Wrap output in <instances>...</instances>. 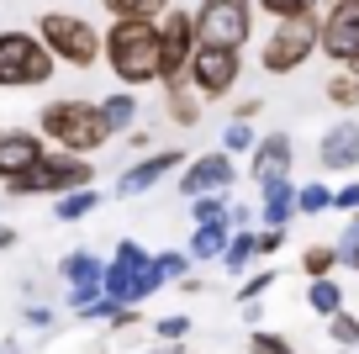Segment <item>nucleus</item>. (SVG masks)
Segmentation results:
<instances>
[{
  "label": "nucleus",
  "mask_w": 359,
  "mask_h": 354,
  "mask_svg": "<svg viewBox=\"0 0 359 354\" xmlns=\"http://www.w3.org/2000/svg\"><path fill=\"white\" fill-rule=\"evenodd\" d=\"M101 58L122 85H154L158 79V22L111 16V32L101 37Z\"/></svg>",
  "instance_id": "obj_1"
},
{
  "label": "nucleus",
  "mask_w": 359,
  "mask_h": 354,
  "mask_svg": "<svg viewBox=\"0 0 359 354\" xmlns=\"http://www.w3.org/2000/svg\"><path fill=\"white\" fill-rule=\"evenodd\" d=\"M158 286H164L158 259L143 254L133 238H122V244L111 249V265H101V296L111 301V307H137V301H148Z\"/></svg>",
  "instance_id": "obj_2"
},
{
  "label": "nucleus",
  "mask_w": 359,
  "mask_h": 354,
  "mask_svg": "<svg viewBox=\"0 0 359 354\" xmlns=\"http://www.w3.org/2000/svg\"><path fill=\"white\" fill-rule=\"evenodd\" d=\"M37 133L53 138L69 154H95V148L111 143V127H106L101 106H90V100H48L43 117H37Z\"/></svg>",
  "instance_id": "obj_3"
},
{
  "label": "nucleus",
  "mask_w": 359,
  "mask_h": 354,
  "mask_svg": "<svg viewBox=\"0 0 359 354\" xmlns=\"http://www.w3.org/2000/svg\"><path fill=\"white\" fill-rule=\"evenodd\" d=\"M95 180V169H90L85 154H69V148H58V154H37V164L27 169V175L6 180V190L11 196H64V190H79Z\"/></svg>",
  "instance_id": "obj_4"
},
{
  "label": "nucleus",
  "mask_w": 359,
  "mask_h": 354,
  "mask_svg": "<svg viewBox=\"0 0 359 354\" xmlns=\"http://www.w3.org/2000/svg\"><path fill=\"white\" fill-rule=\"evenodd\" d=\"M58 58L43 48L37 32H0V90H27L48 85Z\"/></svg>",
  "instance_id": "obj_5"
},
{
  "label": "nucleus",
  "mask_w": 359,
  "mask_h": 354,
  "mask_svg": "<svg viewBox=\"0 0 359 354\" xmlns=\"http://www.w3.org/2000/svg\"><path fill=\"white\" fill-rule=\"evenodd\" d=\"M37 37L43 48L58 58V64H74V69H90L101 58V32L85 22V16H69V11H48L37 22Z\"/></svg>",
  "instance_id": "obj_6"
},
{
  "label": "nucleus",
  "mask_w": 359,
  "mask_h": 354,
  "mask_svg": "<svg viewBox=\"0 0 359 354\" xmlns=\"http://www.w3.org/2000/svg\"><path fill=\"white\" fill-rule=\"evenodd\" d=\"M312 53H317V11L275 16V32H269V43H264V53H259V64H264L269 74H291V69H302Z\"/></svg>",
  "instance_id": "obj_7"
},
{
  "label": "nucleus",
  "mask_w": 359,
  "mask_h": 354,
  "mask_svg": "<svg viewBox=\"0 0 359 354\" xmlns=\"http://www.w3.org/2000/svg\"><path fill=\"white\" fill-rule=\"evenodd\" d=\"M196 43H217V48H243L254 37V0H201L191 11Z\"/></svg>",
  "instance_id": "obj_8"
},
{
  "label": "nucleus",
  "mask_w": 359,
  "mask_h": 354,
  "mask_svg": "<svg viewBox=\"0 0 359 354\" xmlns=\"http://www.w3.org/2000/svg\"><path fill=\"white\" fill-rule=\"evenodd\" d=\"M243 74V53L238 48H217V43H196L191 48V64H185V79L201 90V100H217L238 85Z\"/></svg>",
  "instance_id": "obj_9"
},
{
  "label": "nucleus",
  "mask_w": 359,
  "mask_h": 354,
  "mask_svg": "<svg viewBox=\"0 0 359 354\" xmlns=\"http://www.w3.org/2000/svg\"><path fill=\"white\" fill-rule=\"evenodd\" d=\"M317 53L348 64L359 53V0H327V16H317Z\"/></svg>",
  "instance_id": "obj_10"
},
{
  "label": "nucleus",
  "mask_w": 359,
  "mask_h": 354,
  "mask_svg": "<svg viewBox=\"0 0 359 354\" xmlns=\"http://www.w3.org/2000/svg\"><path fill=\"white\" fill-rule=\"evenodd\" d=\"M191 48H196L191 11L169 6V11L158 16V85H169V79L185 74V64H191Z\"/></svg>",
  "instance_id": "obj_11"
},
{
  "label": "nucleus",
  "mask_w": 359,
  "mask_h": 354,
  "mask_svg": "<svg viewBox=\"0 0 359 354\" xmlns=\"http://www.w3.org/2000/svg\"><path fill=\"white\" fill-rule=\"evenodd\" d=\"M238 180V169H233V154H201V159H191L185 164V175H180V196L191 201V196H206V190H227Z\"/></svg>",
  "instance_id": "obj_12"
},
{
  "label": "nucleus",
  "mask_w": 359,
  "mask_h": 354,
  "mask_svg": "<svg viewBox=\"0 0 359 354\" xmlns=\"http://www.w3.org/2000/svg\"><path fill=\"white\" fill-rule=\"evenodd\" d=\"M58 275L69 280V307L74 312H85L90 301L101 296V259L90 254V249H74V254L58 265Z\"/></svg>",
  "instance_id": "obj_13"
},
{
  "label": "nucleus",
  "mask_w": 359,
  "mask_h": 354,
  "mask_svg": "<svg viewBox=\"0 0 359 354\" xmlns=\"http://www.w3.org/2000/svg\"><path fill=\"white\" fill-rule=\"evenodd\" d=\"M43 154V133H22V127H6L0 133V180H16L37 164Z\"/></svg>",
  "instance_id": "obj_14"
},
{
  "label": "nucleus",
  "mask_w": 359,
  "mask_h": 354,
  "mask_svg": "<svg viewBox=\"0 0 359 354\" xmlns=\"http://www.w3.org/2000/svg\"><path fill=\"white\" fill-rule=\"evenodd\" d=\"M317 164L333 169V175H344V169L359 164V122H338L323 133V143H317Z\"/></svg>",
  "instance_id": "obj_15"
},
{
  "label": "nucleus",
  "mask_w": 359,
  "mask_h": 354,
  "mask_svg": "<svg viewBox=\"0 0 359 354\" xmlns=\"http://www.w3.org/2000/svg\"><path fill=\"white\" fill-rule=\"evenodd\" d=\"M254 169L248 175L264 185V180H280V175H291V159H296V148H291V138L285 133H269V138H254Z\"/></svg>",
  "instance_id": "obj_16"
},
{
  "label": "nucleus",
  "mask_w": 359,
  "mask_h": 354,
  "mask_svg": "<svg viewBox=\"0 0 359 354\" xmlns=\"http://www.w3.org/2000/svg\"><path fill=\"white\" fill-rule=\"evenodd\" d=\"M180 164H185V154H180V148H164V154H154V159H143V164H133L111 190H116V196H143V190L158 185V175H169V169H180Z\"/></svg>",
  "instance_id": "obj_17"
},
{
  "label": "nucleus",
  "mask_w": 359,
  "mask_h": 354,
  "mask_svg": "<svg viewBox=\"0 0 359 354\" xmlns=\"http://www.w3.org/2000/svg\"><path fill=\"white\" fill-rule=\"evenodd\" d=\"M264 211H259V222L264 228H285V222L296 217V185H291V175H280V180H264Z\"/></svg>",
  "instance_id": "obj_18"
},
{
  "label": "nucleus",
  "mask_w": 359,
  "mask_h": 354,
  "mask_svg": "<svg viewBox=\"0 0 359 354\" xmlns=\"http://www.w3.org/2000/svg\"><path fill=\"white\" fill-rule=\"evenodd\" d=\"M164 106H169V122H175V127H196V122H201V90H196L185 74L169 79Z\"/></svg>",
  "instance_id": "obj_19"
},
{
  "label": "nucleus",
  "mask_w": 359,
  "mask_h": 354,
  "mask_svg": "<svg viewBox=\"0 0 359 354\" xmlns=\"http://www.w3.org/2000/svg\"><path fill=\"white\" fill-rule=\"evenodd\" d=\"M227 232H233V222H196V232H191V259H222V249H227Z\"/></svg>",
  "instance_id": "obj_20"
},
{
  "label": "nucleus",
  "mask_w": 359,
  "mask_h": 354,
  "mask_svg": "<svg viewBox=\"0 0 359 354\" xmlns=\"http://www.w3.org/2000/svg\"><path fill=\"white\" fill-rule=\"evenodd\" d=\"M101 206V196H95V185H79V190H64L58 196V206H53V217L58 222H79V217H90V211Z\"/></svg>",
  "instance_id": "obj_21"
},
{
  "label": "nucleus",
  "mask_w": 359,
  "mask_h": 354,
  "mask_svg": "<svg viewBox=\"0 0 359 354\" xmlns=\"http://www.w3.org/2000/svg\"><path fill=\"white\" fill-rule=\"evenodd\" d=\"M306 307H312L317 317H333V312L344 307V291L333 286V275H312V286H306Z\"/></svg>",
  "instance_id": "obj_22"
},
{
  "label": "nucleus",
  "mask_w": 359,
  "mask_h": 354,
  "mask_svg": "<svg viewBox=\"0 0 359 354\" xmlns=\"http://www.w3.org/2000/svg\"><path fill=\"white\" fill-rule=\"evenodd\" d=\"M101 117H106V127H111V133H127V127H133V117H137V100L127 96V90H111V96L101 100Z\"/></svg>",
  "instance_id": "obj_23"
},
{
  "label": "nucleus",
  "mask_w": 359,
  "mask_h": 354,
  "mask_svg": "<svg viewBox=\"0 0 359 354\" xmlns=\"http://www.w3.org/2000/svg\"><path fill=\"white\" fill-rule=\"evenodd\" d=\"M254 232H227V249H222V265L233 270V275H243L248 265H254Z\"/></svg>",
  "instance_id": "obj_24"
},
{
  "label": "nucleus",
  "mask_w": 359,
  "mask_h": 354,
  "mask_svg": "<svg viewBox=\"0 0 359 354\" xmlns=\"http://www.w3.org/2000/svg\"><path fill=\"white\" fill-rule=\"evenodd\" d=\"M323 90H327V100H333V106H344V111H359V74H354V69L333 74Z\"/></svg>",
  "instance_id": "obj_25"
},
{
  "label": "nucleus",
  "mask_w": 359,
  "mask_h": 354,
  "mask_svg": "<svg viewBox=\"0 0 359 354\" xmlns=\"http://www.w3.org/2000/svg\"><path fill=\"white\" fill-rule=\"evenodd\" d=\"M111 16H137V22H158L169 11V0H106Z\"/></svg>",
  "instance_id": "obj_26"
},
{
  "label": "nucleus",
  "mask_w": 359,
  "mask_h": 354,
  "mask_svg": "<svg viewBox=\"0 0 359 354\" xmlns=\"http://www.w3.org/2000/svg\"><path fill=\"white\" fill-rule=\"evenodd\" d=\"M333 206V190L327 185H296V211L302 217H317V211H327Z\"/></svg>",
  "instance_id": "obj_27"
},
{
  "label": "nucleus",
  "mask_w": 359,
  "mask_h": 354,
  "mask_svg": "<svg viewBox=\"0 0 359 354\" xmlns=\"http://www.w3.org/2000/svg\"><path fill=\"white\" fill-rule=\"evenodd\" d=\"M333 265H338V249H333V244H312V249L302 254V270H306V275H333Z\"/></svg>",
  "instance_id": "obj_28"
},
{
  "label": "nucleus",
  "mask_w": 359,
  "mask_h": 354,
  "mask_svg": "<svg viewBox=\"0 0 359 354\" xmlns=\"http://www.w3.org/2000/svg\"><path fill=\"white\" fill-rule=\"evenodd\" d=\"M327 333H333V343H344V349H359V317H348L344 307L327 317Z\"/></svg>",
  "instance_id": "obj_29"
},
{
  "label": "nucleus",
  "mask_w": 359,
  "mask_h": 354,
  "mask_svg": "<svg viewBox=\"0 0 359 354\" xmlns=\"http://www.w3.org/2000/svg\"><path fill=\"white\" fill-rule=\"evenodd\" d=\"M338 265H348V270H359V211L348 217V228H344V238H338Z\"/></svg>",
  "instance_id": "obj_30"
},
{
  "label": "nucleus",
  "mask_w": 359,
  "mask_h": 354,
  "mask_svg": "<svg viewBox=\"0 0 359 354\" xmlns=\"http://www.w3.org/2000/svg\"><path fill=\"white\" fill-rule=\"evenodd\" d=\"M248 148H254V127L248 122H227V133H222V154H248Z\"/></svg>",
  "instance_id": "obj_31"
},
{
  "label": "nucleus",
  "mask_w": 359,
  "mask_h": 354,
  "mask_svg": "<svg viewBox=\"0 0 359 354\" xmlns=\"http://www.w3.org/2000/svg\"><path fill=\"white\" fill-rule=\"evenodd\" d=\"M191 206H196V222H222V217H227V201H222V190L191 196Z\"/></svg>",
  "instance_id": "obj_32"
},
{
  "label": "nucleus",
  "mask_w": 359,
  "mask_h": 354,
  "mask_svg": "<svg viewBox=\"0 0 359 354\" xmlns=\"http://www.w3.org/2000/svg\"><path fill=\"white\" fill-rule=\"evenodd\" d=\"M248 354H296V349H291V339H280V333H264V328H259L254 339H248Z\"/></svg>",
  "instance_id": "obj_33"
},
{
  "label": "nucleus",
  "mask_w": 359,
  "mask_h": 354,
  "mask_svg": "<svg viewBox=\"0 0 359 354\" xmlns=\"http://www.w3.org/2000/svg\"><path fill=\"white\" fill-rule=\"evenodd\" d=\"M259 11L269 16H302V11H317V0H254Z\"/></svg>",
  "instance_id": "obj_34"
},
{
  "label": "nucleus",
  "mask_w": 359,
  "mask_h": 354,
  "mask_svg": "<svg viewBox=\"0 0 359 354\" xmlns=\"http://www.w3.org/2000/svg\"><path fill=\"white\" fill-rule=\"evenodd\" d=\"M158 270H164V280H180V275H191V254H180V249H169V254H154Z\"/></svg>",
  "instance_id": "obj_35"
},
{
  "label": "nucleus",
  "mask_w": 359,
  "mask_h": 354,
  "mask_svg": "<svg viewBox=\"0 0 359 354\" xmlns=\"http://www.w3.org/2000/svg\"><path fill=\"white\" fill-rule=\"evenodd\" d=\"M154 333H158L164 343H175V339H185V333H191V317H180V312H175V317H158Z\"/></svg>",
  "instance_id": "obj_36"
},
{
  "label": "nucleus",
  "mask_w": 359,
  "mask_h": 354,
  "mask_svg": "<svg viewBox=\"0 0 359 354\" xmlns=\"http://www.w3.org/2000/svg\"><path fill=\"white\" fill-rule=\"evenodd\" d=\"M280 244H285V228H264V232H254V254H275Z\"/></svg>",
  "instance_id": "obj_37"
},
{
  "label": "nucleus",
  "mask_w": 359,
  "mask_h": 354,
  "mask_svg": "<svg viewBox=\"0 0 359 354\" xmlns=\"http://www.w3.org/2000/svg\"><path fill=\"white\" fill-rule=\"evenodd\" d=\"M269 286H275V275H269V270H259L254 280H243V291H238V301H254V296H264Z\"/></svg>",
  "instance_id": "obj_38"
},
{
  "label": "nucleus",
  "mask_w": 359,
  "mask_h": 354,
  "mask_svg": "<svg viewBox=\"0 0 359 354\" xmlns=\"http://www.w3.org/2000/svg\"><path fill=\"white\" fill-rule=\"evenodd\" d=\"M333 206H338V211H359V185H344V190H333Z\"/></svg>",
  "instance_id": "obj_39"
},
{
  "label": "nucleus",
  "mask_w": 359,
  "mask_h": 354,
  "mask_svg": "<svg viewBox=\"0 0 359 354\" xmlns=\"http://www.w3.org/2000/svg\"><path fill=\"white\" fill-rule=\"evenodd\" d=\"M27 322H37V328H48V322H53V312H48V307H32V312H27Z\"/></svg>",
  "instance_id": "obj_40"
},
{
  "label": "nucleus",
  "mask_w": 359,
  "mask_h": 354,
  "mask_svg": "<svg viewBox=\"0 0 359 354\" xmlns=\"http://www.w3.org/2000/svg\"><path fill=\"white\" fill-rule=\"evenodd\" d=\"M148 354H196V349H185V343L175 339V343H158V349H148Z\"/></svg>",
  "instance_id": "obj_41"
},
{
  "label": "nucleus",
  "mask_w": 359,
  "mask_h": 354,
  "mask_svg": "<svg viewBox=\"0 0 359 354\" xmlns=\"http://www.w3.org/2000/svg\"><path fill=\"white\" fill-rule=\"evenodd\" d=\"M11 244H16V232H11V228H0V254H6Z\"/></svg>",
  "instance_id": "obj_42"
},
{
  "label": "nucleus",
  "mask_w": 359,
  "mask_h": 354,
  "mask_svg": "<svg viewBox=\"0 0 359 354\" xmlns=\"http://www.w3.org/2000/svg\"><path fill=\"white\" fill-rule=\"evenodd\" d=\"M348 69H354V74H359V53H354V58H348Z\"/></svg>",
  "instance_id": "obj_43"
}]
</instances>
